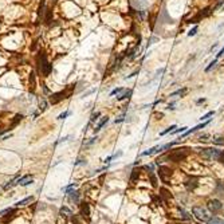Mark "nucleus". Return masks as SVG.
<instances>
[{"label": "nucleus", "instance_id": "23", "mask_svg": "<svg viewBox=\"0 0 224 224\" xmlns=\"http://www.w3.org/2000/svg\"><path fill=\"white\" fill-rule=\"evenodd\" d=\"M125 91V89H122V87H117V89H114V90L110 93V96H116V94H119V93H123Z\"/></svg>", "mask_w": 224, "mask_h": 224}, {"label": "nucleus", "instance_id": "24", "mask_svg": "<svg viewBox=\"0 0 224 224\" xmlns=\"http://www.w3.org/2000/svg\"><path fill=\"white\" fill-rule=\"evenodd\" d=\"M213 114H215V112H208L205 116H203L200 119H201V121H208V119H210V117H212Z\"/></svg>", "mask_w": 224, "mask_h": 224}, {"label": "nucleus", "instance_id": "32", "mask_svg": "<svg viewBox=\"0 0 224 224\" xmlns=\"http://www.w3.org/2000/svg\"><path fill=\"white\" fill-rule=\"evenodd\" d=\"M149 175H150V178H152V185H153V187H156V185H157V180H156V177H154V175H153L152 172L149 173Z\"/></svg>", "mask_w": 224, "mask_h": 224}, {"label": "nucleus", "instance_id": "2", "mask_svg": "<svg viewBox=\"0 0 224 224\" xmlns=\"http://www.w3.org/2000/svg\"><path fill=\"white\" fill-rule=\"evenodd\" d=\"M185 157H187V152H185V149H183V150H181V149H177V150H173V152L168 156L169 160L176 161V162H178V161L184 160Z\"/></svg>", "mask_w": 224, "mask_h": 224}, {"label": "nucleus", "instance_id": "33", "mask_svg": "<svg viewBox=\"0 0 224 224\" xmlns=\"http://www.w3.org/2000/svg\"><path fill=\"white\" fill-rule=\"evenodd\" d=\"M67 116H70V112H64V113H62L61 116L58 117V119H64V118H66Z\"/></svg>", "mask_w": 224, "mask_h": 224}, {"label": "nucleus", "instance_id": "21", "mask_svg": "<svg viewBox=\"0 0 224 224\" xmlns=\"http://www.w3.org/2000/svg\"><path fill=\"white\" fill-rule=\"evenodd\" d=\"M173 130H176V125H172V126H169L168 129H165L164 132H161L160 133V136H165V134H168V133H172Z\"/></svg>", "mask_w": 224, "mask_h": 224}, {"label": "nucleus", "instance_id": "38", "mask_svg": "<svg viewBox=\"0 0 224 224\" xmlns=\"http://www.w3.org/2000/svg\"><path fill=\"white\" fill-rule=\"evenodd\" d=\"M99 116H101V113H96V114H93V117H91V122H93V121H96V119H98L97 117H99Z\"/></svg>", "mask_w": 224, "mask_h": 224}, {"label": "nucleus", "instance_id": "18", "mask_svg": "<svg viewBox=\"0 0 224 224\" xmlns=\"http://www.w3.org/2000/svg\"><path fill=\"white\" fill-rule=\"evenodd\" d=\"M138 177H140V169H133L132 176H130V181H136Z\"/></svg>", "mask_w": 224, "mask_h": 224}, {"label": "nucleus", "instance_id": "31", "mask_svg": "<svg viewBox=\"0 0 224 224\" xmlns=\"http://www.w3.org/2000/svg\"><path fill=\"white\" fill-rule=\"evenodd\" d=\"M51 16H52V15H51V11H47V15H46V19H44V20H46V23L48 24L50 22H51Z\"/></svg>", "mask_w": 224, "mask_h": 224}, {"label": "nucleus", "instance_id": "43", "mask_svg": "<svg viewBox=\"0 0 224 224\" xmlns=\"http://www.w3.org/2000/svg\"><path fill=\"white\" fill-rule=\"evenodd\" d=\"M216 48H217V43H215V44H213V46H212V47L210 48V51L212 52V51H213V50H216Z\"/></svg>", "mask_w": 224, "mask_h": 224}, {"label": "nucleus", "instance_id": "14", "mask_svg": "<svg viewBox=\"0 0 224 224\" xmlns=\"http://www.w3.org/2000/svg\"><path fill=\"white\" fill-rule=\"evenodd\" d=\"M109 121V117H106V116H103L102 117V119H101V121H99L98 123H97V125H96V128H94V130H96V132H98V130H101V129H102V126L103 125H105V123Z\"/></svg>", "mask_w": 224, "mask_h": 224}, {"label": "nucleus", "instance_id": "10", "mask_svg": "<svg viewBox=\"0 0 224 224\" xmlns=\"http://www.w3.org/2000/svg\"><path fill=\"white\" fill-rule=\"evenodd\" d=\"M208 123H210V119L208 121H204L203 123H199V125H196L195 128H192V129H189V130H185L184 132V134H183V137H185V136H188V134H191V133H195V132H197L199 129H203V128H205Z\"/></svg>", "mask_w": 224, "mask_h": 224}, {"label": "nucleus", "instance_id": "34", "mask_svg": "<svg viewBox=\"0 0 224 224\" xmlns=\"http://www.w3.org/2000/svg\"><path fill=\"white\" fill-rule=\"evenodd\" d=\"M46 105H47V102H46V99H42V102H41V110H44L46 109Z\"/></svg>", "mask_w": 224, "mask_h": 224}, {"label": "nucleus", "instance_id": "5", "mask_svg": "<svg viewBox=\"0 0 224 224\" xmlns=\"http://www.w3.org/2000/svg\"><path fill=\"white\" fill-rule=\"evenodd\" d=\"M208 210H210L212 213H217L223 210V204L220 200H216V199H213V200H210L208 201Z\"/></svg>", "mask_w": 224, "mask_h": 224}, {"label": "nucleus", "instance_id": "28", "mask_svg": "<svg viewBox=\"0 0 224 224\" xmlns=\"http://www.w3.org/2000/svg\"><path fill=\"white\" fill-rule=\"evenodd\" d=\"M217 161L224 165V150H221V152H220V154H219V157H217Z\"/></svg>", "mask_w": 224, "mask_h": 224}, {"label": "nucleus", "instance_id": "42", "mask_svg": "<svg viewBox=\"0 0 224 224\" xmlns=\"http://www.w3.org/2000/svg\"><path fill=\"white\" fill-rule=\"evenodd\" d=\"M85 161L83 160H78L77 162H74V165H75V167H78V165H81V164H83Z\"/></svg>", "mask_w": 224, "mask_h": 224}, {"label": "nucleus", "instance_id": "25", "mask_svg": "<svg viewBox=\"0 0 224 224\" xmlns=\"http://www.w3.org/2000/svg\"><path fill=\"white\" fill-rule=\"evenodd\" d=\"M197 26H195V27H193V28H191V30H189V32H188V36H195L196 35V34H197Z\"/></svg>", "mask_w": 224, "mask_h": 224}, {"label": "nucleus", "instance_id": "29", "mask_svg": "<svg viewBox=\"0 0 224 224\" xmlns=\"http://www.w3.org/2000/svg\"><path fill=\"white\" fill-rule=\"evenodd\" d=\"M57 224H67L66 217H63V216H59V217H58V221H57Z\"/></svg>", "mask_w": 224, "mask_h": 224}, {"label": "nucleus", "instance_id": "26", "mask_svg": "<svg viewBox=\"0 0 224 224\" xmlns=\"http://www.w3.org/2000/svg\"><path fill=\"white\" fill-rule=\"evenodd\" d=\"M213 142H215L216 145H224V138L217 137V138H215V140H213Z\"/></svg>", "mask_w": 224, "mask_h": 224}, {"label": "nucleus", "instance_id": "16", "mask_svg": "<svg viewBox=\"0 0 224 224\" xmlns=\"http://www.w3.org/2000/svg\"><path fill=\"white\" fill-rule=\"evenodd\" d=\"M130 96H132V90H125V91H123V94H121V96L117 97V99H118V101H123V99L129 98Z\"/></svg>", "mask_w": 224, "mask_h": 224}, {"label": "nucleus", "instance_id": "15", "mask_svg": "<svg viewBox=\"0 0 224 224\" xmlns=\"http://www.w3.org/2000/svg\"><path fill=\"white\" fill-rule=\"evenodd\" d=\"M188 91V89L187 87H184V89H178V90H176L175 93H171V96L169 97H176V96H184Z\"/></svg>", "mask_w": 224, "mask_h": 224}, {"label": "nucleus", "instance_id": "11", "mask_svg": "<svg viewBox=\"0 0 224 224\" xmlns=\"http://www.w3.org/2000/svg\"><path fill=\"white\" fill-rule=\"evenodd\" d=\"M81 215L86 219H90V205L87 203L81 204Z\"/></svg>", "mask_w": 224, "mask_h": 224}, {"label": "nucleus", "instance_id": "30", "mask_svg": "<svg viewBox=\"0 0 224 224\" xmlns=\"http://www.w3.org/2000/svg\"><path fill=\"white\" fill-rule=\"evenodd\" d=\"M123 121H125V114H121V116H119L114 122H116V123H121V122H123Z\"/></svg>", "mask_w": 224, "mask_h": 224}, {"label": "nucleus", "instance_id": "19", "mask_svg": "<svg viewBox=\"0 0 224 224\" xmlns=\"http://www.w3.org/2000/svg\"><path fill=\"white\" fill-rule=\"evenodd\" d=\"M61 213H62V216H71L73 215V212L70 208H67V207H62L61 208Z\"/></svg>", "mask_w": 224, "mask_h": 224}, {"label": "nucleus", "instance_id": "17", "mask_svg": "<svg viewBox=\"0 0 224 224\" xmlns=\"http://www.w3.org/2000/svg\"><path fill=\"white\" fill-rule=\"evenodd\" d=\"M157 149H160V145H157V146H153V148H150V149H148V150L142 152V156H149V154H153V153H156V152H157Z\"/></svg>", "mask_w": 224, "mask_h": 224}, {"label": "nucleus", "instance_id": "22", "mask_svg": "<svg viewBox=\"0 0 224 224\" xmlns=\"http://www.w3.org/2000/svg\"><path fill=\"white\" fill-rule=\"evenodd\" d=\"M216 63H217V58H215V59H213V61H211V62H210V64H208V66L205 67V73H208V71H210L211 68H212L213 66H215Z\"/></svg>", "mask_w": 224, "mask_h": 224}, {"label": "nucleus", "instance_id": "9", "mask_svg": "<svg viewBox=\"0 0 224 224\" xmlns=\"http://www.w3.org/2000/svg\"><path fill=\"white\" fill-rule=\"evenodd\" d=\"M64 96H66V93H64V91L57 93V94H51V97H50V102H51L52 105H55V103H58L59 101H62L63 98H66Z\"/></svg>", "mask_w": 224, "mask_h": 224}, {"label": "nucleus", "instance_id": "1", "mask_svg": "<svg viewBox=\"0 0 224 224\" xmlns=\"http://www.w3.org/2000/svg\"><path fill=\"white\" fill-rule=\"evenodd\" d=\"M192 212H193V215L199 219V220H203V221H205V223L211 219V216L207 213V211L203 210V208H200V207H193Z\"/></svg>", "mask_w": 224, "mask_h": 224}, {"label": "nucleus", "instance_id": "36", "mask_svg": "<svg viewBox=\"0 0 224 224\" xmlns=\"http://www.w3.org/2000/svg\"><path fill=\"white\" fill-rule=\"evenodd\" d=\"M71 136H67V137H64V138H61V140H59L57 144H61V142H66V141H68V138H70Z\"/></svg>", "mask_w": 224, "mask_h": 224}, {"label": "nucleus", "instance_id": "40", "mask_svg": "<svg viewBox=\"0 0 224 224\" xmlns=\"http://www.w3.org/2000/svg\"><path fill=\"white\" fill-rule=\"evenodd\" d=\"M207 138H210V136H208V134H204V136H200V140H201V141H208Z\"/></svg>", "mask_w": 224, "mask_h": 224}, {"label": "nucleus", "instance_id": "37", "mask_svg": "<svg viewBox=\"0 0 224 224\" xmlns=\"http://www.w3.org/2000/svg\"><path fill=\"white\" fill-rule=\"evenodd\" d=\"M223 55H224V47H223V48L220 50V51H219V52H217V57H216V58L219 59V58H221Z\"/></svg>", "mask_w": 224, "mask_h": 224}, {"label": "nucleus", "instance_id": "13", "mask_svg": "<svg viewBox=\"0 0 224 224\" xmlns=\"http://www.w3.org/2000/svg\"><path fill=\"white\" fill-rule=\"evenodd\" d=\"M34 201V197L32 196H30V197H26V199H23V200L20 201H18L16 204H15V207H24V205H28V204H31Z\"/></svg>", "mask_w": 224, "mask_h": 224}, {"label": "nucleus", "instance_id": "3", "mask_svg": "<svg viewBox=\"0 0 224 224\" xmlns=\"http://www.w3.org/2000/svg\"><path fill=\"white\" fill-rule=\"evenodd\" d=\"M219 154H220V150H217V149H215V148L203 149V152H201V156L208 158V160H217Z\"/></svg>", "mask_w": 224, "mask_h": 224}, {"label": "nucleus", "instance_id": "35", "mask_svg": "<svg viewBox=\"0 0 224 224\" xmlns=\"http://www.w3.org/2000/svg\"><path fill=\"white\" fill-rule=\"evenodd\" d=\"M175 105H176V102H172V103H169V105H168V109H169V110H175Z\"/></svg>", "mask_w": 224, "mask_h": 224}, {"label": "nucleus", "instance_id": "41", "mask_svg": "<svg viewBox=\"0 0 224 224\" xmlns=\"http://www.w3.org/2000/svg\"><path fill=\"white\" fill-rule=\"evenodd\" d=\"M180 211H181V213H183V217H184V219H187V220H188L189 216L187 215V212H185V211H183V210H180Z\"/></svg>", "mask_w": 224, "mask_h": 224}, {"label": "nucleus", "instance_id": "4", "mask_svg": "<svg viewBox=\"0 0 224 224\" xmlns=\"http://www.w3.org/2000/svg\"><path fill=\"white\" fill-rule=\"evenodd\" d=\"M41 58H42V62L39 61V63H41V64H39V67H41V71H42V74H43V75H44V77H47L48 74L51 73V70H52V66H51V64L48 63V61L46 59V57H44V55H42Z\"/></svg>", "mask_w": 224, "mask_h": 224}, {"label": "nucleus", "instance_id": "20", "mask_svg": "<svg viewBox=\"0 0 224 224\" xmlns=\"http://www.w3.org/2000/svg\"><path fill=\"white\" fill-rule=\"evenodd\" d=\"M160 192H161V196H162L164 199H165V200H168V199L171 197V193H169V191H168V189H165V188H161V189H160Z\"/></svg>", "mask_w": 224, "mask_h": 224}, {"label": "nucleus", "instance_id": "44", "mask_svg": "<svg viewBox=\"0 0 224 224\" xmlns=\"http://www.w3.org/2000/svg\"><path fill=\"white\" fill-rule=\"evenodd\" d=\"M203 102H205V98H201V99H199L197 103H203Z\"/></svg>", "mask_w": 224, "mask_h": 224}, {"label": "nucleus", "instance_id": "6", "mask_svg": "<svg viewBox=\"0 0 224 224\" xmlns=\"http://www.w3.org/2000/svg\"><path fill=\"white\" fill-rule=\"evenodd\" d=\"M184 185H185L188 191H195L199 185V178L196 176H189L185 180V183H184Z\"/></svg>", "mask_w": 224, "mask_h": 224}, {"label": "nucleus", "instance_id": "27", "mask_svg": "<svg viewBox=\"0 0 224 224\" xmlns=\"http://www.w3.org/2000/svg\"><path fill=\"white\" fill-rule=\"evenodd\" d=\"M187 126H183V128H180V129H176V130H173L172 132V134H177V133H184V132H185L187 130Z\"/></svg>", "mask_w": 224, "mask_h": 224}, {"label": "nucleus", "instance_id": "39", "mask_svg": "<svg viewBox=\"0 0 224 224\" xmlns=\"http://www.w3.org/2000/svg\"><path fill=\"white\" fill-rule=\"evenodd\" d=\"M94 91H96V89H91V90H90V91H87V93H85V94H83V96H82L81 98H85V97H86V96H89V94H93Z\"/></svg>", "mask_w": 224, "mask_h": 224}, {"label": "nucleus", "instance_id": "7", "mask_svg": "<svg viewBox=\"0 0 224 224\" xmlns=\"http://www.w3.org/2000/svg\"><path fill=\"white\" fill-rule=\"evenodd\" d=\"M34 181V177L32 176H23V177H19L16 178V181H15V185H22V187H26V185H30Z\"/></svg>", "mask_w": 224, "mask_h": 224}, {"label": "nucleus", "instance_id": "8", "mask_svg": "<svg viewBox=\"0 0 224 224\" xmlns=\"http://www.w3.org/2000/svg\"><path fill=\"white\" fill-rule=\"evenodd\" d=\"M158 175H160V178L161 180H164L165 183H168V177L172 175V171L169 169L168 167H160L158 168Z\"/></svg>", "mask_w": 224, "mask_h": 224}, {"label": "nucleus", "instance_id": "12", "mask_svg": "<svg viewBox=\"0 0 224 224\" xmlns=\"http://www.w3.org/2000/svg\"><path fill=\"white\" fill-rule=\"evenodd\" d=\"M67 195H68V199H70V201L75 203V204L79 203V195H81V193H79L78 191H70V192L67 193Z\"/></svg>", "mask_w": 224, "mask_h": 224}]
</instances>
